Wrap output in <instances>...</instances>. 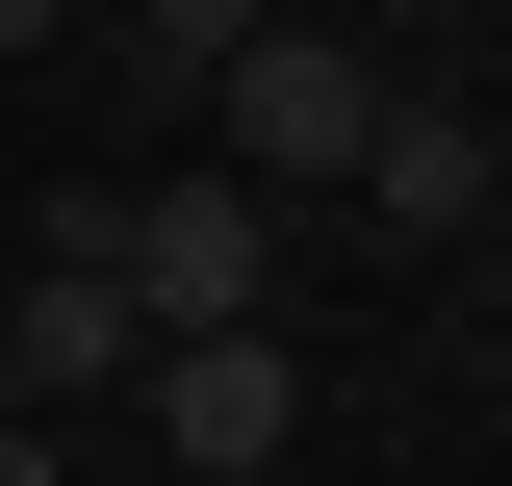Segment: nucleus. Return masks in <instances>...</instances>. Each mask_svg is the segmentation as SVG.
<instances>
[{
    "label": "nucleus",
    "instance_id": "nucleus-1",
    "mask_svg": "<svg viewBox=\"0 0 512 486\" xmlns=\"http://www.w3.org/2000/svg\"><path fill=\"white\" fill-rule=\"evenodd\" d=\"M52 256H103L154 333H256V282H282V205H256V180H77V205H52Z\"/></svg>",
    "mask_w": 512,
    "mask_h": 486
},
{
    "label": "nucleus",
    "instance_id": "nucleus-2",
    "mask_svg": "<svg viewBox=\"0 0 512 486\" xmlns=\"http://www.w3.org/2000/svg\"><path fill=\"white\" fill-rule=\"evenodd\" d=\"M205 103H231V180H256V205H359V154H384L410 77H359V26H256Z\"/></svg>",
    "mask_w": 512,
    "mask_h": 486
},
{
    "label": "nucleus",
    "instance_id": "nucleus-3",
    "mask_svg": "<svg viewBox=\"0 0 512 486\" xmlns=\"http://www.w3.org/2000/svg\"><path fill=\"white\" fill-rule=\"evenodd\" d=\"M128 384H154V461L180 486H282L308 461V359H282V333H154Z\"/></svg>",
    "mask_w": 512,
    "mask_h": 486
},
{
    "label": "nucleus",
    "instance_id": "nucleus-4",
    "mask_svg": "<svg viewBox=\"0 0 512 486\" xmlns=\"http://www.w3.org/2000/svg\"><path fill=\"white\" fill-rule=\"evenodd\" d=\"M128 359H154V307H128L103 256H26V307H0V384H26V410H103Z\"/></svg>",
    "mask_w": 512,
    "mask_h": 486
},
{
    "label": "nucleus",
    "instance_id": "nucleus-5",
    "mask_svg": "<svg viewBox=\"0 0 512 486\" xmlns=\"http://www.w3.org/2000/svg\"><path fill=\"white\" fill-rule=\"evenodd\" d=\"M487 180H512V154H487V103H384V154H359V205H384V231H487Z\"/></svg>",
    "mask_w": 512,
    "mask_h": 486
},
{
    "label": "nucleus",
    "instance_id": "nucleus-6",
    "mask_svg": "<svg viewBox=\"0 0 512 486\" xmlns=\"http://www.w3.org/2000/svg\"><path fill=\"white\" fill-rule=\"evenodd\" d=\"M256 26H282V0H128V52H154V103H205V77H231Z\"/></svg>",
    "mask_w": 512,
    "mask_h": 486
},
{
    "label": "nucleus",
    "instance_id": "nucleus-7",
    "mask_svg": "<svg viewBox=\"0 0 512 486\" xmlns=\"http://www.w3.org/2000/svg\"><path fill=\"white\" fill-rule=\"evenodd\" d=\"M52 26H77V0H0V52H52Z\"/></svg>",
    "mask_w": 512,
    "mask_h": 486
},
{
    "label": "nucleus",
    "instance_id": "nucleus-8",
    "mask_svg": "<svg viewBox=\"0 0 512 486\" xmlns=\"http://www.w3.org/2000/svg\"><path fill=\"white\" fill-rule=\"evenodd\" d=\"M0 486H52V435H0Z\"/></svg>",
    "mask_w": 512,
    "mask_h": 486
},
{
    "label": "nucleus",
    "instance_id": "nucleus-9",
    "mask_svg": "<svg viewBox=\"0 0 512 486\" xmlns=\"http://www.w3.org/2000/svg\"><path fill=\"white\" fill-rule=\"evenodd\" d=\"M0 435H26V384H0Z\"/></svg>",
    "mask_w": 512,
    "mask_h": 486
}]
</instances>
